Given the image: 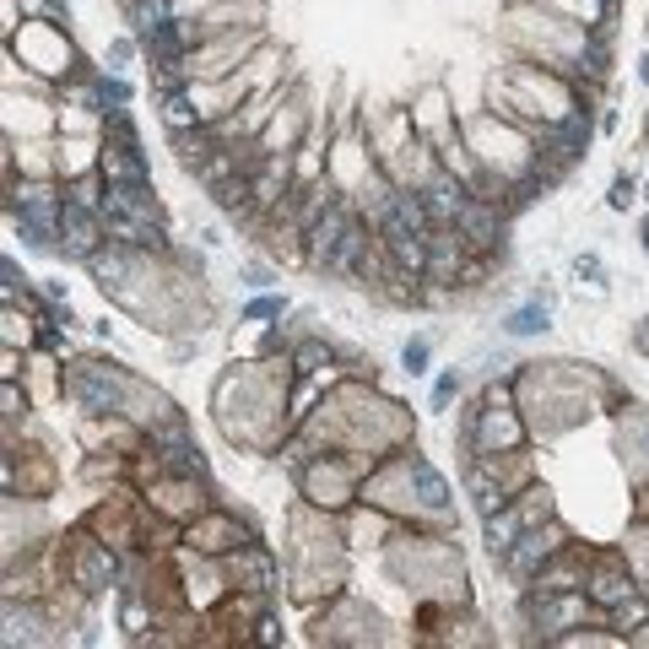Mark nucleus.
Returning a JSON list of instances; mask_svg holds the SVG:
<instances>
[{"label":"nucleus","instance_id":"nucleus-15","mask_svg":"<svg viewBox=\"0 0 649 649\" xmlns=\"http://www.w3.org/2000/svg\"><path fill=\"white\" fill-rule=\"evenodd\" d=\"M282 314H287V293H255L244 309H238V320H244V325H266V320H282Z\"/></svg>","mask_w":649,"mask_h":649},{"label":"nucleus","instance_id":"nucleus-24","mask_svg":"<svg viewBox=\"0 0 649 649\" xmlns=\"http://www.w3.org/2000/svg\"><path fill=\"white\" fill-rule=\"evenodd\" d=\"M639 82L649 87V49H644V55H639Z\"/></svg>","mask_w":649,"mask_h":649},{"label":"nucleus","instance_id":"nucleus-7","mask_svg":"<svg viewBox=\"0 0 649 649\" xmlns=\"http://www.w3.org/2000/svg\"><path fill=\"white\" fill-rule=\"evenodd\" d=\"M103 244H109L103 211H92V206H82V201H71V195H65V206H60V255L65 260H82V266H87Z\"/></svg>","mask_w":649,"mask_h":649},{"label":"nucleus","instance_id":"nucleus-3","mask_svg":"<svg viewBox=\"0 0 649 649\" xmlns=\"http://www.w3.org/2000/svg\"><path fill=\"white\" fill-rule=\"evenodd\" d=\"M595 612V601L585 590H552V585H531L525 595V622L541 628V639H563V628H579Z\"/></svg>","mask_w":649,"mask_h":649},{"label":"nucleus","instance_id":"nucleus-1","mask_svg":"<svg viewBox=\"0 0 649 649\" xmlns=\"http://www.w3.org/2000/svg\"><path fill=\"white\" fill-rule=\"evenodd\" d=\"M363 460H347V455H320L314 466L298 471V487L314 509H347L352 498H363Z\"/></svg>","mask_w":649,"mask_h":649},{"label":"nucleus","instance_id":"nucleus-6","mask_svg":"<svg viewBox=\"0 0 649 649\" xmlns=\"http://www.w3.org/2000/svg\"><path fill=\"white\" fill-rule=\"evenodd\" d=\"M644 585H633L628 574V552H595L590 568H585V595L595 601V612H612V606H622L628 595H639Z\"/></svg>","mask_w":649,"mask_h":649},{"label":"nucleus","instance_id":"nucleus-12","mask_svg":"<svg viewBox=\"0 0 649 649\" xmlns=\"http://www.w3.org/2000/svg\"><path fill=\"white\" fill-rule=\"evenodd\" d=\"M406 460H412V503L422 514H449V482L433 471V460H422L417 449H406Z\"/></svg>","mask_w":649,"mask_h":649},{"label":"nucleus","instance_id":"nucleus-14","mask_svg":"<svg viewBox=\"0 0 649 649\" xmlns=\"http://www.w3.org/2000/svg\"><path fill=\"white\" fill-rule=\"evenodd\" d=\"M293 357V374H320V368H336V347L325 336H303L298 347H287Z\"/></svg>","mask_w":649,"mask_h":649},{"label":"nucleus","instance_id":"nucleus-13","mask_svg":"<svg viewBox=\"0 0 649 649\" xmlns=\"http://www.w3.org/2000/svg\"><path fill=\"white\" fill-rule=\"evenodd\" d=\"M92 92H98V119L114 114V109H130V98H136V87H130L119 71H103V65L92 71Z\"/></svg>","mask_w":649,"mask_h":649},{"label":"nucleus","instance_id":"nucleus-25","mask_svg":"<svg viewBox=\"0 0 649 649\" xmlns=\"http://www.w3.org/2000/svg\"><path fill=\"white\" fill-rule=\"evenodd\" d=\"M644 255H649V217H644Z\"/></svg>","mask_w":649,"mask_h":649},{"label":"nucleus","instance_id":"nucleus-17","mask_svg":"<svg viewBox=\"0 0 649 649\" xmlns=\"http://www.w3.org/2000/svg\"><path fill=\"white\" fill-rule=\"evenodd\" d=\"M136 33H125V38H114V44L109 49H103V71H119V76H125L130 71V60H136Z\"/></svg>","mask_w":649,"mask_h":649},{"label":"nucleus","instance_id":"nucleus-20","mask_svg":"<svg viewBox=\"0 0 649 649\" xmlns=\"http://www.w3.org/2000/svg\"><path fill=\"white\" fill-rule=\"evenodd\" d=\"M574 276H579V282H590V287H606L601 255H574Z\"/></svg>","mask_w":649,"mask_h":649},{"label":"nucleus","instance_id":"nucleus-2","mask_svg":"<svg viewBox=\"0 0 649 649\" xmlns=\"http://www.w3.org/2000/svg\"><path fill=\"white\" fill-rule=\"evenodd\" d=\"M11 44L22 49V60L33 65L38 76H71V71H82V55H76V44L65 38V28L55 17H33V22H22V38L11 33Z\"/></svg>","mask_w":649,"mask_h":649},{"label":"nucleus","instance_id":"nucleus-5","mask_svg":"<svg viewBox=\"0 0 649 649\" xmlns=\"http://www.w3.org/2000/svg\"><path fill=\"white\" fill-rule=\"evenodd\" d=\"M352 217H357V201H352V195H336V201H330L320 217L303 228V266L320 271V276H330L341 238H347V228H352Z\"/></svg>","mask_w":649,"mask_h":649},{"label":"nucleus","instance_id":"nucleus-9","mask_svg":"<svg viewBox=\"0 0 649 649\" xmlns=\"http://www.w3.org/2000/svg\"><path fill=\"white\" fill-rule=\"evenodd\" d=\"M114 574H119V563H114L109 541H92V536L76 531L71 536V585L87 590V595H98V590L114 585Z\"/></svg>","mask_w":649,"mask_h":649},{"label":"nucleus","instance_id":"nucleus-4","mask_svg":"<svg viewBox=\"0 0 649 649\" xmlns=\"http://www.w3.org/2000/svg\"><path fill=\"white\" fill-rule=\"evenodd\" d=\"M563 547H568V531H563V525H552V520H541V525H531V531L514 541L509 552H503V574H509L514 585L531 590L536 579H541V568L558 558Z\"/></svg>","mask_w":649,"mask_h":649},{"label":"nucleus","instance_id":"nucleus-19","mask_svg":"<svg viewBox=\"0 0 649 649\" xmlns=\"http://www.w3.org/2000/svg\"><path fill=\"white\" fill-rule=\"evenodd\" d=\"M633 201H639V179H633V174H617L612 190H606V206H612V211H628Z\"/></svg>","mask_w":649,"mask_h":649},{"label":"nucleus","instance_id":"nucleus-18","mask_svg":"<svg viewBox=\"0 0 649 649\" xmlns=\"http://www.w3.org/2000/svg\"><path fill=\"white\" fill-rule=\"evenodd\" d=\"M460 390H466V374H460V368H444V374L433 379V412H449V401H455Z\"/></svg>","mask_w":649,"mask_h":649},{"label":"nucleus","instance_id":"nucleus-11","mask_svg":"<svg viewBox=\"0 0 649 649\" xmlns=\"http://www.w3.org/2000/svg\"><path fill=\"white\" fill-rule=\"evenodd\" d=\"M498 330H503V336H514V341L547 336V330H552V298H547V293H536V298L514 303V309L498 320Z\"/></svg>","mask_w":649,"mask_h":649},{"label":"nucleus","instance_id":"nucleus-22","mask_svg":"<svg viewBox=\"0 0 649 649\" xmlns=\"http://www.w3.org/2000/svg\"><path fill=\"white\" fill-rule=\"evenodd\" d=\"M633 352H644V357H649V314L639 320V330H633Z\"/></svg>","mask_w":649,"mask_h":649},{"label":"nucleus","instance_id":"nucleus-23","mask_svg":"<svg viewBox=\"0 0 649 649\" xmlns=\"http://www.w3.org/2000/svg\"><path fill=\"white\" fill-rule=\"evenodd\" d=\"M195 238H201V249H222V233H217V228H201Z\"/></svg>","mask_w":649,"mask_h":649},{"label":"nucleus","instance_id":"nucleus-16","mask_svg":"<svg viewBox=\"0 0 649 649\" xmlns=\"http://www.w3.org/2000/svg\"><path fill=\"white\" fill-rule=\"evenodd\" d=\"M401 374H433V336H406V347H401Z\"/></svg>","mask_w":649,"mask_h":649},{"label":"nucleus","instance_id":"nucleus-8","mask_svg":"<svg viewBox=\"0 0 649 649\" xmlns=\"http://www.w3.org/2000/svg\"><path fill=\"white\" fill-rule=\"evenodd\" d=\"M184 541H190L195 552H206V558H228V552H238L255 536H249V525H238V514L206 509V514H195V520L184 525Z\"/></svg>","mask_w":649,"mask_h":649},{"label":"nucleus","instance_id":"nucleus-21","mask_svg":"<svg viewBox=\"0 0 649 649\" xmlns=\"http://www.w3.org/2000/svg\"><path fill=\"white\" fill-rule=\"evenodd\" d=\"M244 282L255 287V293H266V287L276 282V271H271V266H244Z\"/></svg>","mask_w":649,"mask_h":649},{"label":"nucleus","instance_id":"nucleus-26","mask_svg":"<svg viewBox=\"0 0 649 649\" xmlns=\"http://www.w3.org/2000/svg\"><path fill=\"white\" fill-rule=\"evenodd\" d=\"M644 201H649V184H644Z\"/></svg>","mask_w":649,"mask_h":649},{"label":"nucleus","instance_id":"nucleus-10","mask_svg":"<svg viewBox=\"0 0 649 649\" xmlns=\"http://www.w3.org/2000/svg\"><path fill=\"white\" fill-rule=\"evenodd\" d=\"M228 579H233V590L271 601L276 595V558L260 547V541H244L238 552H228Z\"/></svg>","mask_w":649,"mask_h":649}]
</instances>
